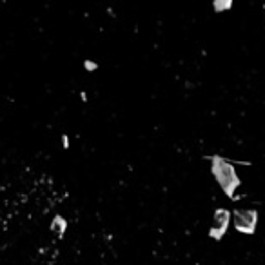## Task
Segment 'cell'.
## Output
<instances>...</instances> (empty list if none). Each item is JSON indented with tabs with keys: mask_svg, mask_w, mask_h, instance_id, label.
Returning a JSON list of instances; mask_svg holds the SVG:
<instances>
[{
	"mask_svg": "<svg viewBox=\"0 0 265 265\" xmlns=\"http://www.w3.org/2000/svg\"><path fill=\"white\" fill-rule=\"evenodd\" d=\"M212 175L227 196H233L234 191L240 187V178L234 171L233 163L222 156H212Z\"/></svg>",
	"mask_w": 265,
	"mask_h": 265,
	"instance_id": "obj_1",
	"label": "cell"
},
{
	"mask_svg": "<svg viewBox=\"0 0 265 265\" xmlns=\"http://www.w3.org/2000/svg\"><path fill=\"white\" fill-rule=\"evenodd\" d=\"M234 229L242 234H254L258 224V212L247 211V209H236L233 212Z\"/></svg>",
	"mask_w": 265,
	"mask_h": 265,
	"instance_id": "obj_2",
	"label": "cell"
},
{
	"mask_svg": "<svg viewBox=\"0 0 265 265\" xmlns=\"http://www.w3.org/2000/svg\"><path fill=\"white\" fill-rule=\"evenodd\" d=\"M229 224H231V212L227 209H218L214 212V222H212V227L209 231V236L212 240H222L224 234L227 233Z\"/></svg>",
	"mask_w": 265,
	"mask_h": 265,
	"instance_id": "obj_3",
	"label": "cell"
},
{
	"mask_svg": "<svg viewBox=\"0 0 265 265\" xmlns=\"http://www.w3.org/2000/svg\"><path fill=\"white\" fill-rule=\"evenodd\" d=\"M65 227H67V222H65L62 216H57L53 222H51V231H53V233H57L60 238L64 236V231H65Z\"/></svg>",
	"mask_w": 265,
	"mask_h": 265,
	"instance_id": "obj_4",
	"label": "cell"
},
{
	"mask_svg": "<svg viewBox=\"0 0 265 265\" xmlns=\"http://www.w3.org/2000/svg\"><path fill=\"white\" fill-rule=\"evenodd\" d=\"M231 8V2H214V9L216 11H224V9Z\"/></svg>",
	"mask_w": 265,
	"mask_h": 265,
	"instance_id": "obj_5",
	"label": "cell"
}]
</instances>
